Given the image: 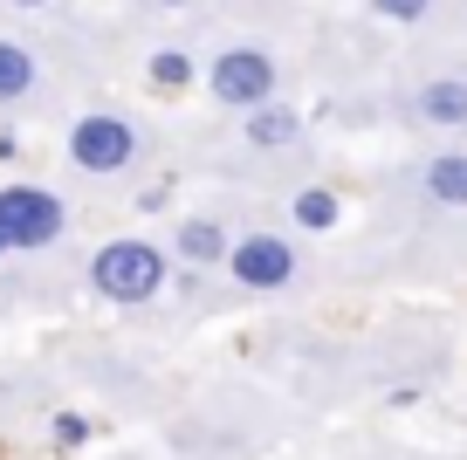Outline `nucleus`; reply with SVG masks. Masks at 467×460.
Here are the masks:
<instances>
[{"instance_id":"nucleus-1","label":"nucleus","mask_w":467,"mask_h":460,"mask_svg":"<svg viewBox=\"0 0 467 460\" xmlns=\"http://www.w3.org/2000/svg\"><path fill=\"white\" fill-rule=\"evenodd\" d=\"M89 282H97V296H110V302H151L165 288V247L110 241V247H97V261H89Z\"/></svg>"},{"instance_id":"nucleus-2","label":"nucleus","mask_w":467,"mask_h":460,"mask_svg":"<svg viewBox=\"0 0 467 460\" xmlns=\"http://www.w3.org/2000/svg\"><path fill=\"white\" fill-rule=\"evenodd\" d=\"M69 214L42 186H0V247H56Z\"/></svg>"},{"instance_id":"nucleus-3","label":"nucleus","mask_w":467,"mask_h":460,"mask_svg":"<svg viewBox=\"0 0 467 460\" xmlns=\"http://www.w3.org/2000/svg\"><path fill=\"white\" fill-rule=\"evenodd\" d=\"M206 89H213V103H227V110H254V103L275 97V62H268L262 48H227V56L206 62Z\"/></svg>"},{"instance_id":"nucleus-4","label":"nucleus","mask_w":467,"mask_h":460,"mask_svg":"<svg viewBox=\"0 0 467 460\" xmlns=\"http://www.w3.org/2000/svg\"><path fill=\"white\" fill-rule=\"evenodd\" d=\"M69 159L83 165V172H124V165L138 159V131L124 124V117H83V124L69 131Z\"/></svg>"},{"instance_id":"nucleus-5","label":"nucleus","mask_w":467,"mask_h":460,"mask_svg":"<svg viewBox=\"0 0 467 460\" xmlns=\"http://www.w3.org/2000/svg\"><path fill=\"white\" fill-rule=\"evenodd\" d=\"M220 261L234 268V282H248V288H289L296 282V247L282 241V234H248V241H234Z\"/></svg>"},{"instance_id":"nucleus-6","label":"nucleus","mask_w":467,"mask_h":460,"mask_svg":"<svg viewBox=\"0 0 467 460\" xmlns=\"http://www.w3.org/2000/svg\"><path fill=\"white\" fill-rule=\"evenodd\" d=\"M412 110H420V124H467V76L426 83L420 97H412Z\"/></svg>"},{"instance_id":"nucleus-7","label":"nucleus","mask_w":467,"mask_h":460,"mask_svg":"<svg viewBox=\"0 0 467 460\" xmlns=\"http://www.w3.org/2000/svg\"><path fill=\"white\" fill-rule=\"evenodd\" d=\"M296 138H303V117H296L289 103L268 97V103H254V110H248V144L275 152V144H296Z\"/></svg>"},{"instance_id":"nucleus-8","label":"nucleus","mask_w":467,"mask_h":460,"mask_svg":"<svg viewBox=\"0 0 467 460\" xmlns=\"http://www.w3.org/2000/svg\"><path fill=\"white\" fill-rule=\"evenodd\" d=\"M426 193H433L440 206H467V152H440V159L426 165Z\"/></svg>"},{"instance_id":"nucleus-9","label":"nucleus","mask_w":467,"mask_h":460,"mask_svg":"<svg viewBox=\"0 0 467 460\" xmlns=\"http://www.w3.org/2000/svg\"><path fill=\"white\" fill-rule=\"evenodd\" d=\"M35 89V56L21 42H0V103H21Z\"/></svg>"},{"instance_id":"nucleus-10","label":"nucleus","mask_w":467,"mask_h":460,"mask_svg":"<svg viewBox=\"0 0 467 460\" xmlns=\"http://www.w3.org/2000/svg\"><path fill=\"white\" fill-rule=\"evenodd\" d=\"M179 255L186 261H220L227 255V234H220L213 220H186V227H179Z\"/></svg>"},{"instance_id":"nucleus-11","label":"nucleus","mask_w":467,"mask_h":460,"mask_svg":"<svg viewBox=\"0 0 467 460\" xmlns=\"http://www.w3.org/2000/svg\"><path fill=\"white\" fill-rule=\"evenodd\" d=\"M296 227H309V234H330V227H337V193H323V186L296 193Z\"/></svg>"},{"instance_id":"nucleus-12","label":"nucleus","mask_w":467,"mask_h":460,"mask_svg":"<svg viewBox=\"0 0 467 460\" xmlns=\"http://www.w3.org/2000/svg\"><path fill=\"white\" fill-rule=\"evenodd\" d=\"M151 83H159V89H186L192 83V62L179 56V48H165V56H151Z\"/></svg>"},{"instance_id":"nucleus-13","label":"nucleus","mask_w":467,"mask_h":460,"mask_svg":"<svg viewBox=\"0 0 467 460\" xmlns=\"http://www.w3.org/2000/svg\"><path fill=\"white\" fill-rule=\"evenodd\" d=\"M371 7H379L385 21H420L426 7H433V0H371Z\"/></svg>"},{"instance_id":"nucleus-14","label":"nucleus","mask_w":467,"mask_h":460,"mask_svg":"<svg viewBox=\"0 0 467 460\" xmlns=\"http://www.w3.org/2000/svg\"><path fill=\"white\" fill-rule=\"evenodd\" d=\"M83 433H89V426H83V419H76V413H62V419H56V440H62V446H76V440H83Z\"/></svg>"},{"instance_id":"nucleus-15","label":"nucleus","mask_w":467,"mask_h":460,"mask_svg":"<svg viewBox=\"0 0 467 460\" xmlns=\"http://www.w3.org/2000/svg\"><path fill=\"white\" fill-rule=\"evenodd\" d=\"M151 7H186V0H151Z\"/></svg>"},{"instance_id":"nucleus-16","label":"nucleus","mask_w":467,"mask_h":460,"mask_svg":"<svg viewBox=\"0 0 467 460\" xmlns=\"http://www.w3.org/2000/svg\"><path fill=\"white\" fill-rule=\"evenodd\" d=\"M15 7H48V0H15Z\"/></svg>"},{"instance_id":"nucleus-17","label":"nucleus","mask_w":467,"mask_h":460,"mask_svg":"<svg viewBox=\"0 0 467 460\" xmlns=\"http://www.w3.org/2000/svg\"><path fill=\"white\" fill-rule=\"evenodd\" d=\"M0 255H7V247H0Z\"/></svg>"}]
</instances>
